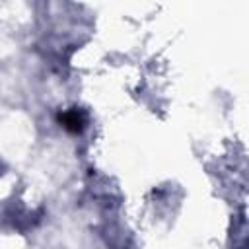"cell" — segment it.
<instances>
[{
    "label": "cell",
    "instance_id": "obj_1",
    "mask_svg": "<svg viewBox=\"0 0 249 249\" xmlns=\"http://www.w3.org/2000/svg\"><path fill=\"white\" fill-rule=\"evenodd\" d=\"M58 123L62 128H66L68 132L72 134H78L86 128L88 124V115L84 109H78V107H72V109H66L58 115Z\"/></svg>",
    "mask_w": 249,
    "mask_h": 249
}]
</instances>
